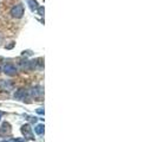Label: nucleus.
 <instances>
[{"label":"nucleus","instance_id":"f257e3e1","mask_svg":"<svg viewBox=\"0 0 157 142\" xmlns=\"http://www.w3.org/2000/svg\"><path fill=\"white\" fill-rule=\"evenodd\" d=\"M11 14L14 17V18H21L24 14V6L18 4L14 7L11 10Z\"/></svg>","mask_w":157,"mask_h":142},{"label":"nucleus","instance_id":"f03ea898","mask_svg":"<svg viewBox=\"0 0 157 142\" xmlns=\"http://www.w3.org/2000/svg\"><path fill=\"white\" fill-rule=\"evenodd\" d=\"M21 132H23V134L25 135V137H27V139H30V140H33L34 137H33V134H32V129L30 128V126H23L21 128Z\"/></svg>","mask_w":157,"mask_h":142},{"label":"nucleus","instance_id":"7ed1b4c3","mask_svg":"<svg viewBox=\"0 0 157 142\" xmlns=\"http://www.w3.org/2000/svg\"><path fill=\"white\" fill-rule=\"evenodd\" d=\"M4 71H5V73H7V75H14L17 69H16V66H14V64L7 63L4 66Z\"/></svg>","mask_w":157,"mask_h":142},{"label":"nucleus","instance_id":"20e7f679","mask_svg":"<svg viewBox=\"0 0 157 142\" xmlns=\"http://www.w3.org/2000/svg\"><path fill=\"white\" fill-rule=\"evenodd\" d=\"M12 87H13V84H12L11 82H8V81L4 82V83L1 84V88H2V89H5V88H6V90H11Z\"/></svg>","mask_w":157,"mask_h":142},{"label":"nucleus","instance_id":"39448f33","mask_svg":"<svg viewBox=\"0 0 157 142\" xmlns=\"http://www.w3.org/2000/svg\"><path fill=\"white\" fill-rule=\"evenodd\" d=\"M34 130H36L37 134L41 135L43 133H44V126H43V124H39V126H37L36 128H34Z\"/></svg>","mask_w":157,"mask_h":142},{"label":"nucleus","instance_id":"423d86ee","mask_svg":"<svg viewBox=\"0 0 157 142\" xmlns=\"http://www.w3.org/2000/svg\"><path fill=\"white\" fill-rule=\"evenodd\" d=\"M27 2L30 4V6H31L32 10H34V8L37 7V2H36L34 0H27Z\"/></svg>","mask_w":157,"mask_h":142},{"label":"nucleus","instance_id":"0eeeda50","mask_svg":"<svg viewBox=\"0 0 157 142\" xmlns=\"http://www.w3.org/2000/svg\"><path fill=\"white\" fill-rule=\"evenodd\" d=\"M43 12H44V8L40 7L39 8V14H40V16H43Z\"/></svg>","mask_w":157,"mask_h":142},{"label":"nucleus","instance_id":"6e6552de","mask_svg":"<svg viewBox=\"0 0 157 142\" xmlns=\"http://www.w3.org/2000/svg\"><path fill=\"white\" fill-rule=\"evenodd\" d=\"M38 112H39V114H43V112H44V111H43V110H41V108H40V109H39V110H38Z\"/></svg>","mask_w":157,"mask_h":142},{"label":"nucleus","instance_id":"1a4fd4ad","mask_svg":"<svg viewBox=\"0 0 157 142\" xmlns=\"http://www.w3.org/2000/svg\"><path fill=\"white\" fill-rule=\"evenodd\" d=\"M1 41H2V36L0 34V43H1Z\"/></svg>","mask_w":157,"mask_h":142},{"label":"nucleus","instance_id":"9d476101","mask_svg":"<svg viewBox=\"0 0 157 142\" xmlns=\"http://www.w3.org/2000/svg\"><path fill=\"white\" fill-rule=\"evenodd\" d=\"M0 115H1V112H0Z\"/></svg>","mask_w":157,"mask_h":142}]
</instances>
